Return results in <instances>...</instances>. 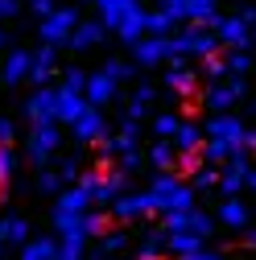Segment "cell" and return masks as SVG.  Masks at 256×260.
Masks as SVG:
<instances>
[{
  "label": "cell",
  "mask_w": 256,
  "mask_h": 260,
  "mask_svg": "<svg viewBox=\"0 0 256 260\" xmlns=\"http://www.w3.org/2000/svg\"><path fill=\"white\" fill-rule=\"evenodd\" d=\"M149 194H153V203H157L162 215H178V211H190V207H195V186L182 182V178L170 174V170H162V174L153 178Z\"/></svg>",
  "instance_id": "cell-1"
},
{
  "label": "cell",
  "mask_w": 256,
  "mask_h": 260,
  "mask_svg": "<svg viewBox=\"0 0 256 260\" xmlns=\"http://www.w3.org/2000/svg\"><path fill=\"white\" fill-rule=\"evenodd\" d=\"M170 54L174 58H207V54H219V34H215L211 25L186 21L178 34H170Z\"/></svg>",
  "instance_id": "cell-2"
},
{
  "label": "cell",
  "mask_w": 256,
  "mask_h": 260,
  "mask_svg": "<svg viewBox=\"0 0 256 260\" xmlns=\"http://www.w3.org/2000/svg\"><path fill=\"white\" fill-rule=\"evenodd\" d=\"M75 25H79V9L58 5L50 17H42V21H38V38H42V42H50V46H67V42H71V34H75Z\"/></svg>",
  "instance_id": "cell-3"
},
{
  "label": "cell",
  "mask_w": 256,
  "mask_h": 260,
  "mask_svg": "<svg viewBox=\"0 0 256 260\" xmlns=\"http://www.w3.org/2000/svg\"><path fill=\"white\" fill-rule=\"evenodd\" d=\"M58 145H62L58 120H34V128H29V161H34V166H50Z\"/></svg>",
  "instance_id": "cell-4"
},
{
  "label": "cell",
  "mask_w": 256,
  "mask_h": 260,
  "mask_svg": "<svg viewBox=\"0 0 256 260\" xmlns=\"http://www.w3.org/2000/svg\"><path fill=\"white\" fill-rule=\"evenodd\" d=\"M244 95V75H236L232 83H211L203 95H199V104L215 116V112H232V104Z\"/></svg>",
  "instance_id": "cell-5"
},
{
  "label": "cell",
  "mask_w": 256,
  "mask_h": 260,
  "mask_svg": "<svg viewBox=\"0 0 256 260\" xmlns=\"http://www.w3.org/2000/svg\"><path fill=\"white\" fill-rule=\"evenodd\" d=\"M203 133H207V137H223V141H228L232 149H244V145H248V133H252V128H248L244 120L228 116V112H215V116L207 120V128H203Z\"/></svg>",
  "instance_id": "cell-6"
},
{
  "label": "cell",
  "mask_w": 256,
  "mask_h": 260,
  "mask_svg": "<svg viewBox=\"0 0 256 260\" xmlns=\"http://www.w3.org/2000/svg\"><path fill=\"white\" fill-rule=\"evenodd\" d=\"M153 211H157V203H153L149 190H141V194H120V199L108 207V215H112V219H124V223H128V219H141V215H153Z\"/></svg>",
  "instance_id": "cell-7"
},
{
  "label": "cell",
  "mask_w": 256,
  "mask_h": 260,
  "mask_svg": "<svg viewBox=\"0 0 256 260\" xmlns=\"http://www.w3.org/2000/svg\"><path fill=\"white\" fill-rule=\"evenodd\" d=\"M174 58L170 54V38H157V34H145L137 46H133V62L137 67H157V62Z\"/></svg>",
  "instance_id": "cell-8"
},
{
  "label": "cell",
  "mask_w": 256,
  "mask_h": 260,
  "mask_svg": "<svg viewBox=\"0 0 256 260\" xmlns=\"http://www.w3.org/2000/svg\"><path fill=\"white\" fill-rule=\"evenodd\" d=\"M71 133H75V141L79 145H95V141H100L104 133H108V124H104V112L100 108H95V104H87V112L71 124Z\"/></svg>",
  "instance_id": "cell-9"
},
{
  "label": "cell",
  "mask_w": 256,
  "mask_h": 260,
  "mask_svg": "<svg viewBox=\"0 0 256 260\" xmlns=\"http://www.w3.org/2000/svg\"><path fill=\"white\" fill-rule=\"evenodd\" d=\"M215 34H219V42L223 46H252V21H244L240 13L236 17H219L215 21Z\"/></svg>",
  "instance_id": "cell-10"
},
{
  "label": "cell",
  "mask_w": 256,
  "mask_h": 260,
  "mask_svg": "<svg viewBox=\"0 0 256 260\" xmlns=\"http://www.w3.org/2000/svg\"><path fill=\"white\" fill-rule=\"evenodd\" d=\"M54 112H58V87H38L34 95L25 100V120L34 124V120H54Z\"/></svg>",
  "instance_id": "cell-11"
},
{
  "label": "cell",
  "mask_w": 256,
  "mask_h": 260,
  "mask_svg": "<svg viewBox=\"0 0 256 260\" xmlns=\"http://www.w3.org/2000/svg\"><path fill=\"white\" fill-rule=\"evenodd\" d=\"M87 100H91L95 108H108V104H116V100H120V83H116L108 71H95V75H87Z\"/></svg>",
  "instance_id": "cell-12"
},
{
  "label": "cell",
  "mask_w": 256,
  "mask_h": 260,
  "mask_svg": "<svg viewBox=\"0 0 256 260\" xmlns=\"http://www.w3.org/2000/svg\"><path fill=\"white\" fill-rule=\"evenodd\" d=\"M54 71H58V46L42 42V46L34 50V67H29V79H34L38 87H46V83L54 79Z\"/></svg>",
  "instance_id": "cell-13"
},
{
  "label": "cell",
  "mask_w": 256,
  "mask_h": 260,
  "mask_svg": "<svg viewBox=\"0 0 256 260\" xmlns=\"http://www.w3.org/2000/svg\"><path fill=\"white\" fill-rule=\"evenodd\" d=\"M87 95L83 91H71V87H58V112H54V120L58 124H75L83 112H87Z\"/></svg>",
  "instance_id": "cell-14"
},
{
  "label": "cell",
  "mask_w": 256,
  "mask_h": 260,
  "mask_svg": "<svg viewBox=\"0 0 256 260\" xmlns=\"http://www.w3.org/2000/svg\"><path fill=\"white\" fill-rule=\"evenodd\" d=\"M145 34H149V9H141V5H137V9H128V17L120 21L116 38H120L124 46H137Z\"/></svg>",
  "instance_id": "cell-15"
},
{
  "label": "cell",
  "mask_w": 256,
  "mask_h": 260,
  "mask_svg": "<svg viewBox=\"0 0 256 260\" xmlns=\"http://www.w3.org/2000/svg\"><path fill=\"white\" fill-rule=\"evenodd\" d=\"M104 34H108V25H104V21H79L67 46L83 54V50H95V46H100V42H104Z\"/></svg>",
  "instance_id": "cell-16"
},
{
  "label": "cell",
  "mask_w": 256,
  "mask_h": 260,
  "mask_svg": "<svg viewBox=\"0 0 256 260\" xmlns=\"http://www.w3.org/2000/svg\"><path fill=\"white\" fill-rule=\"evenodd\" d=\"M29 67H34V54H29V50H9V54H5V71H0V79H5L9 87H17L21 79H29Z\"/></svg>",
  "instance_id": "cell-17"
},
{
  "label": "cell",
  "mask_w": 256,
  "mask_h": 260,
  "mask_svg": "<svg viewBox=\"0 0 256 260\" xmlns=\"http://www.w3.org/2000/svg\"><path fill=\"white\" fill-rule=\"evenodd\" d=\"M248 219H252V211H248V203L240 199V194H236V199H223V203H219V223H223V227H232V232H244Z\"/></svg>",
  "instance_id": "cell-18"
},
{
  "label": "cell",
  "mask_w": 256,
  "mask_h": 260,
  "mask_svg": "<svg viewBox=\"0 0 256 260\" xmlns=\"http://www.w3.org/2000/svg\"><path fill=\"white\" fill-rule=\"evenodd\" d=\"M95 9H100V21L108 25V34H116L128 9H137V0H95Z\"/></svg>",
  "instance_id": "cell-19"
},
{
  "label": "cell",
  "mask_w": 256,
  "mask_h": 260,
  "mask_svg": "<svg viewBox=\"0 0 256 260\" xmlns=\"http://www.w3.org/2000/svg\"><path fill=\"white\" fill-rule=\"evenodd\" d=\"M166 83L178 91V95H190L199 87V71H190V67H182V62H174V67L166 71Z\"/></svg>",
  "instance_id": "cell-20"
},
{
  "label": "cell",
  "mask_w": 256,
  "mask_h": 260,
  "mask_svg": "<svg viewBox=\"0 0 256 260\" xmlns=\"http://www.w3.org/2000/svg\"><path fill=\"white\" fill-rule=\"evenodd\" d=\"M203 141H207V133H203L199 124H182L178 133H174V149H178V153H199Z\"/></svg>",
  "instance_id": "cell-21"
},
{
  "label": "cell",
  "mask_w": 256,
  "mask_h": 260,
  "mask_svg": "<svg viewBox=\"0 0 256 260\" xmlns=\"http://www.w3.org/2000/svg\"><path fill=\"white\" fill-rule=\"evenodd\" d=\"M0 240L13 244V248H25V244H29V223H25V219H17V215L0 219Z\"/></svg>",
  "instance_id": "cell-22"
},
{
  "label": "cell",
  "mask_w": 256,
  "mask_h": 260,
  "mask_svg": "<svg viewBox=\"0 0 256 260\" xmlns=\"http://www.w3.org/2000/svg\"><path fill=\"white\" fill-rule=\"evenodd\" d=\"M186 21L215 29V21H219V0H190V5H186Z\"/></svg>",
  "instance_id": "cell-23"
},
{
  "label": "cell",
  "mask_w": 256,
  "mask_h": 260,
  "mask_svg": "<svg viewBox=\"0 0 256 260\" xmlns=\"http://www.w3.org/2000/svg\"><path fill=\"white\" fill-rule=\"evenodd\" d=\"M54 256H58V240L54 236H42V240H29L17 260H54Z\"/></svg>",
  "instance_id": "cell-24"
},
{
  "label": "cell",
  "mask_w": 256,
  "mask_h": 260,
  "mask_svg": "<svg viewBox=\"0 0 256 260\" xmlns=\"http://www.w3.org/2000/svg\"><path fill=\"white\" fill-rule=\"evenodd\" d=\"M162 256H170V236H166V227H162V232H153V236L137 248V260H162Z\"/></svg>",
  "instance_id": "cell-25"
},
{
  "label": "cell",
  "mask_w": 256,
  "mask_h": 260,
  "mask_svg": "<svg viewBox=\"0 0 256 260\" xmlns=\"http://www.w3.org/2000/svg\"><path fill=\"white\" fill-rule=\"evenodd\" d=\"M166 236H170V256H186L207 244V236H199V232H166Z\"/></svg>",
  "instance_id": "cell-26"
},
{
  "label": "cell",
  "mask_w": 256,
  "mask_h": 260,
  "mask_svg": "<svg viewBox=\"0 0 256 260\" xmlns=\"http://www.w3.org/2000/svg\"><path fill=\"white\" fill-rule=\"evenodd\" d=\"M149 161H153V166L157 170H174L178 166V149H174V141H157V145H149Z\"/></svg>",
  "instance_id": "cell-27"
},
{
  "label": "cell",
  "mask_w": 256,
  "mask_h": 260,
  "mask_svg": "<svg viewBox=\"0 0 256 260\" xmlns=\"http://www.w3.org/2000/svg\"><path fill=\"white\" fill-rule=\"evenodd\" d=\"M199 153H203V161H207V166H223V161L232 157V145L223 141V137H207Z\"/></svg>",
  "instance_id": "cell-28"
},
{
  "label": "cell",
  "mask_w": 256,
  "mask_h": 260,
  "mask_svg": "<svg viewBox=\"0 0 256 260\" xmlns=\"http://www.w3.org/2000/svg\"><path fill=\"white\" fill-rule=\"evenodd\" d=\"M252 71V50L248 46H232L228 54V75H248Z\"/></svg>",
  "instance_id": "cell-29"
},
{
  "label": "cell",
  "mask_w": 256,
  "mask_h": 260,
  "mask_svg": "<svg viewBox=\"0 0 256 260\" xmlns=\"http://www.w3.org/2000/svg\"><path fill=\"white\" fill-rule=\"evenodd\" d=\"M104 232H108V215H100L95 207H91V211H83V236L91 240V236H104Z\"/></svg>",
  "instance_id": "cell-30"
},
{
  "label": "cell",
  "mask_w": 256,
  "mask_h": 260,
  "mask_svg": "<svg viewBox=\"0 0 256 260\" xmlns=\"http://www.w3.org/2000/svg\"><path fill=\"white\" fill-rule=\"evenodd\" d=\"M199 62H203L199 75H207L211 83H219L223 75H228V58H219V54H207V58H199Z\"/></svg>",
  "instance_id": "cell-31"
},
{
  "label": "cell",
  "mask_w": 256,
  "mask_h": 260,
  "mask_svg": "<svg viewBox=\"0 0 256 260\" xmlns=\"http://www.w3.org/2000/svg\"><path fill=\"white\" fill-rule=\"evenodd\" d=\"M190 186H195V190H215L219 186V170L215 166H199L195 178H190Z\"/></svg>",
  "instance_id": "cell-32"
},
{
  "label": "cell",
  "mask_w": 256,
  "mask_h": 260,
  "mask_svg": "<svg viewBox=\"0 0 256 260\" xmlns=\"http://www.w3.org/2000/svg\"><path fill=\"white\" fill-rule=\"evenodd\" d=\"M13 170H17V153H13V145H0V186L13 182Z\"/></svg>",
  "instance_id": "cell-33"
},
{
  "label": "cell",
  "mask_w": 256,
  "mask_h": 260,
  "mask_svg": "<svg viewBox=\"0 0 256 260\" xmlns=\"http://www.w3.org/2000/svg\"><path fill=\"white\" fill-rule=\"evenodd\" d=\"M87 240H58V256L54 260H83Z\"/></svg>",
  "instance_id": "cell-34"
},
{
  "label": "cell",
  "mask_w": 256,
  "mask_h": 260,
  "mask_svg": "<svg viewBox=\"0 0 256 260\" xmlns=\"http://www.w3.org/2000/svg\"><path fill=\"white\" fill-rule=\"evenodd\" d=\"M178 21L170 17V13H162V9H157V13H149V34H157V38H170V29H174Z\"/></svg>",
  "instance_id": "cell-35"
},
{
  "label": "cell",
  "mask_w": 256,
  "mask_h": 260,
  "mask_svg": "<svg viewBox=\"0 0 256 260\" xmlns=\"http://www.w3.org/2000/svg\"><path fill=\"white\" fill-rule=\"evenodd\" d=\"M104 71H108L116 83H128V79H137V62H120V58H112Z\"/></svg>",
  "instance_id": "cell-36"
},
{
  "label": "cell",
  "mask_w": 256,
  "mask_h": 260,
  "mask_svg": "<svg viewBox=\"0 0 256 260\" xmlns=\"http://www.w3.org/2000/svg\"><path fill=\"white\" fill-rule=\"evenodd\" d=\"M38 190H42V194H62V174H54L50 166H42V174H38Z\"/></svg>",
  "instance_id": "cell-37"
},
{
  "label": "cell",
  "mask_w": 256,
  "mask_h": 260,
  "mask_svg": "<svg viewBox=\"0 0 256 260\" xmlns=\"http://www.w3.org/2000/svg\"><path fill=\"white\" fill-rule=\"evenodd\" d=\"M178 128H182L178 116H157V120H153V133H157V137H166V141H174Z\"/></svg>",
  "instance_id": "cell-38"
},
{
  "label": "cell",
  "mask_w": 256,
  "mask_h": 260,
  "mask_svg": "<svg viewBox=\"0 0 256 260\" xmlns=\"http://www.w3.org/2000/svg\"><path fill=\"white\" fill-rule=\"evenodd\" d=\"M124 244H128V236H124V232H112V236H104L100 252H104V256H116V252H124Z\"/></svg>",
  "instance_id": "cell-39"
},
{
  "label": "cell",
  "mask_w": 256,
  "mask_h": 260,
  "mask_svg": "<svg viewBox=\"0 0 256 260\" xmlns=\"http://www.w3.org/2000/svg\"><path fill=\"white\" fill-rule=\"evenodd\" d=\"M157 5H162V13H170L178 25L186 21V5H190V0H157Z\"/></svg>",
  "instance_id": "cell-40"
},
{
  "label": "cell",
  "mask_w": 256,
  "mask_h": 260,
  "mask_svg": "<svg viewBox=\"0 0 256 260\" xmlns=\"http://www.w3.org/2000/svg\"><path fill=\"white\" fill-rule=\"evenodd\" d=\"M62 87H71V91H83V95H87V71H83V67H71Z\"/></svg>",
  "instance_id": "cell-41"
},
{
  "label": "cell",
  "mask_w": 256,
  "mask_h": 260,
  "mask_svg": "<svg viewBox=\"0 0 256 260\" xmlns=\"http://www.w3.org/2000/svg\"><path fill=\"white\" fill-rule=\"evenodd\" d=\"M178 260H223V252H215V248H195V252H186V256H178Z\"/></svg>",
  "instance_id": "cell-42"
},
{
  "label": "cell",
  "mask_w": 256,
  "mask_h": 260,
  "mask_svg": "<svg viewBox=\"0 0 256 260\" xmlns=\"http://www.w3.org/2000/svg\"><path fill=\"white\" fill-rule=\"evenodd\" d=\"M0 145H17V124L0 116Z\"/></svg>",
  "instance_id": "cell-43"
},
{
  "label": "cell",
  "mask_w": 256,
  "mask_h": 260,
  "mask_svg": "<svg viewBox=\"0 0 256 260\" xmlns=\"http://www.w3.org/2000/svg\"><path fill=\"white\" fill-rule=\"evenodd\" d=\"M58 174L67 178V182H79V178H83V170H79V161H75V157H71V161H62V166H58Z\"/></svg>",
  "instance_id": "cell-44"
},
{
  "label": "cell",
  "mask_w": 256,
  "mask_h": 260,
  "mask_svg": "<svg viewBox=\"0 0 256 260\" xmlns=\"http://www.w3.org/2000/svg\"><path fill=\"white\" fill-rule=\"evenodd\" d=\"M133 100H137V104H153V83H137Z\"/></svg>",
  "instance_id": "cell-45"
},
{
  "label": "cell",
  "mask_w": 256,
  "mask_h": 260,
  "mask_svg": "<svg viewBox=\"0 0 256 260\" xmlns=\"http://www.w3.org/2000/svg\"><path fill=\"white\" fill-rule=\"evenodd\" d=\"M29 9H34L38 17H50V13L58 9V5H54V0H29Z\"/></svg>",
  "instance_id": "cell-46"
},
{
  "label": "cell",
  "mask_w": 256,
  "mask_h": 260,
  "mask_svg": "<svg viewBox=\"0 0 256 260\" xmlns=\"http://www.w3.org/2000/svg\"><path fill=\"white\" fill-rule=\"evenodd\" d=\"M17 0H0V21H9V17H17Z\"/></svg>",
  "instance_id": "cell-47"
},
{
  "label": "cell",
  "mask_w": 256,
  "mask_h": 260,
  "mask_svg": "<svg viewBox=\"0 0 256 260\" xmlns=\"http://www.w3.org/2000/svg\"><path fill=\"white\" fill-rule=\"evenodd\" d=\"M240 17H244V21H252V25H256V9H252V5H244V9H240Z\"/></svg>",
  "instance_id": "cell-48"
},
{
  "label": "cell",
  "mask_w": 256,
  "mask_h": 260,
  "mask_svg": "<svg viewBox=\"0 0 256 260\" xmlns=\"http://www.w3.org/2000/svg\"><path fill=\"white\" fill-rule=\"evenodd\" d=\"M248 190H256V170H252V174H248Z\"/></svg>",
  "instance_id": "cell-49"
},
{
  "label": "cell",
  "mask_w": 256,
  "mask_h": 260,
  "mask_svg": "<svg viewBox=\"0 0 256 260\" xmlns=\"http://www.w3.org/2000/svg\"><path fill=\"white\" fill-rule=\"evenodd\" d=\"M248 248H256V232H248Z\"/></svg>",
  "instance_id": "cell-50"
},
{
  "label": "cell",
  "mask_w": 256,
  "mask_h": 260,
  "mask_svg": "<svg viewBox=\"0 0 256 260\" xmlns=\"http://www.w3.org/2000/svg\"><path fill=\"white\" fill-rule=\"evenodd\" d=\"M0 54H5V29H0Z\"/></svg>",
  "instance_id": "cell-51"
},
{
  "label": "cell",
  "mask_w": 256,
  "mask_h": 260,
  "mask_svg": "<svg viewBox=\"0 0 256 260\" xmlns=\"http://www.w3.org/2000/svg\"><path fill=\"white\" fill-rule=\"evenodd\" d=\"M0 252H5V240H0Z\"/></svg>",
  "instance_id": "cell-52"
},
{
  "label": "cell",
  "mask_w": 256,
  "mask_h": 260,
  "mask_svg": "<svg viewBox=\"0 0 256 260\" xmlns=\"http://www.w3.org/2000/svg\"><path fill=\"white\" fill-rule=\"evenodd\" d=\"M0 260H5V256H0Z\"/></svg>",
  "instance_id": "cell-53"
},
{
  "label": "cell",
  "mask_w": 256,
  "mask_h": 260,
  "mask_svg": "<svg viewBox=\"0 0 256 260\" xmlns=\"http://www.w3.org/2000/svg\"><path fill=\"white\" fill-rule=\"evenodd\" d=\"M0 190H5V186H0Z\"/></svg>",
  "instance_id": "cell-54"
}]
</instances>
